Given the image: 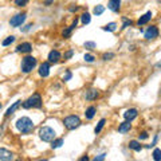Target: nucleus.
Wrapping results in <instances>:
<instances>
[{
	"label": "nucleus",
	"instance_id": "18",
	"mask_svg": "<svg viewBox=\"0 0 161 161\" xmlns=\"http://www.w3.org/2000/svg\"><path fill=\"white\" fill-rule=\"evenodd\" d=\"M96 112H97V109L94 108V106H90V108H87V109H86V113H85L86 118H87V120H91L94 116H96Z\"/></svg>",
	"mask_w": 161,
	"mask_h": 161
},
{
	"label": "nucleus",
	"instance_id": "17",
	"mask_svg": "<svg viewBox=\"0 0 161 161\" xmlns=\"http://www.w3.org/2000/svg\"><path fill=\"white\" fill-rule=\"evenodd\" d=\"M77 24H78V19H75L74 22H73V24L70 26V27L67 28V30H65L63 32H62V35L65 36V38H69V36H70V34H71V31L74 30V28L77 27Z\"/></svg>",
	"mask_w": 161,
	"mask_h": 161
},
{
	"label": "nucleus",
	"instance_id": "33",
	"mask_svg": "<svg viewBox=\"0 0 161 161\" xmlns=\"http://www.w3.org/2000/svg\"><path fill=\"white\" fill-rule=\"evenodd\" d=\"M128 26H132V20H128V19H124V26L122 27L125 28V27H128Z\"/></svg>",
	"mask_w": 161,
	"mask_h": 161
},
{
	"label": "nucleus",
	"instance_id": "15",
	"mask_svg": "<svg viewBox=\"0 0 161 161\" xmlns=\"http://www.w3.org/2000/svg\"><path fill=\"white\" fill-rule=\"evenodd\" d=\"M151 19H152V12H151V11H149V12H146L145 15H142V16L140 18V19H138L137 24H138V26H144V24H146V23H148V22L151 20Z\"/></svg>",
	"mask_w": 161,
	"mask_h": 161
},
{
	"label": "nucleus",
	"instance_id": "12",
	"mask_svg": "<svg viewBox=\"0 0 161 161\" xmlns=\"http://www.w3.org/2000/svg\"><path fill=\"white\" fill-rule=\"evenodd\" d=\"M124 117H125L126 121H132L137 117V109H129L124 113Z\"/></svg>",
	"mask_w": 161,
	"mask_h": 161
},
{
	"label": "nucleus",
	"instance_id": "7",
	"mask_svg": "<svg viewBox=\"0 0 161 161\" xmlns=\"http://www.w3.org/2000/svg\"><path fill=\"white\" fill-rule=\"evenodd\" d=\"M26 16H27L26 14H18V15H15L12 19L10 20V24L12 26V27H19V26H22L24 23Z\"/></svg>",
	"mask_w": 161,
	"mask_h": 161
},
{
	"label": "nucleus",
	"instance_id": "35",
	"mask_svg": "<svg viewBox=\"0 0 161 161\" xmlns=\"http://www.w3.org/2000/svg\"><path fill=\"white\" fill-rule=\"evenodd\" d=\"M148 137H149V136H148V133H146V132H142L141 136H140V140H146Z\"/></svg>",
	"mask_w": 161,
	"mask_h": 161
},
{
	"label": "nucleus",
	"instance_id": "3",
	"mask_svg": "<svg viewBox=\"0 0 161 161\" xmlns=\"http://www.w3.org/2000/svg\"><path fill=\"white\" fill-rule=\"evenodd\" d=\"M39 137L40 140H43L45 142H51L55 138V132H54V129H51L50 126H43L39 130Z\"/></svg>",
	"mask_w": 161,
	"mask_h": 161
},
{
	"label": "nucleus",
	"instance_id": "34",
	"mask_svg": "<svg viewBox=\"0 0 161 161\" xmlns=\"http://www.w3.org/2000/svg\"><path fill=\"white\" fill-rule=\"evenodd\" d=\"M70 78H71V73H70V71H67V73H66V75L63 77V80L66 82V80H69Z\"/></svg>",
	"mask_w": 161,
	"mask_h": 161
},
{
	"label": "nucleus",
	"instance_id": "16",
	"mask_svg": "<svg viewBox=\"0 0 161 161\" xmlns=\"http://www.w3.org/2000/svg\"><path fill=\"white\" fill-rule=\"evenodd\" d=\"M130 128H132L130 121H125V122H122V124L120 125L118 132H120V133H128V132L130 130Z\"/></svg>",
	"mask_w": 161,
	"mask_h": 161
},
{
	"label": "nucleus",
	"instance_id": "40",
	"mask_svg": "<svg viewBox=\"0 0 161 161\" xmlns=\"http://www.w3.org/2000/svg\"><path fill=\"white\" fill-rule=\"evenodd\" d=\"M0 108H2V105H0Z\"/></svg>",
	"mask_w": 161,
	"mask_h": 161
},
{
	"label": "nucleus",
	"instance_id": "23",
	"mask_svg": "<svg viewBox=\"0 0 161 161\" xmlns=\"http://www.w3.org/2000/svg\"><path fill=\"white\" fill-rule=\"evenodd\" d=\"M116 30H117V24L116 23H109V24H106L105 27H104V31L113 32V31H116Z\"/></svg>",
	"mask_w": 161,
	"mask_h": 161
},
{
	"label": "nucleus",
	"instance_id": "30",
	"mask_svg": "<svg viewBox=\"0 0 161 161\" xmlns=\"http://www.w3.org/2000/svg\"><path fill=\"white\" fill-rule=\"evenodd\" d=\"M94 59H96V58H94V55H91V54H86V55H85V61L89 62V63L94 62Z\"/></svg>",
	"mask_w": 161,
	"mask_h": 161
},
{
	"label": "nucleus",
	"instance_id": "1",
	"mask_svg": "<svg viewBox=\"0 0 161 161\" xmlns=\"http://www.w3.org/2000/svg\"><path fill=\"white\" fill-rule=\"evenodd\" d=\"M16 129L23 134H28L34 130V122L28 117H22L16 121Z\"/></svg>",
	"mask_w": 161,
	"mask_h": 161
},
{
	"label": "nucleus",
	"instance_id": "25",
	"mask_svg": "<svg viewBox=\"0 0 161 161\" xmlns=\"http://www.w3.org/2000/svg\"><path fill=\"white\" fill-rule=\"evenodd\" d=\"M80 20H82V23H83V24H89V23H90V20H91V18H90V14L85 12L82 16H80Z\"/></svg>",
	"mask_w": 161,
	"mask_h": 161
},
{
	"label": "nucleus",
	"instance_id": "38",
	"mask_svg": "<svg viewBox=\"0 0 161 161\" xmlns=\"http://www.w3.org/2000/svg\"><path fill=\"white\" fill-rule=\"evenodd\" d=\"M53 2H54V0H46V4L49 6V4H51V3H53Z\"/></svg>",
	"mask_w": 161,
	"mask_h": 161
},
{
	"label": "nucleus",
	"instance_id": "19",
	"mask_svg": "<svg viewBox=\"0 0 161 161\" xmlns=\"http://www.w3.org/2000/svg\"><path fill=\"white\" fill-rule=\"evenodd\" d=\"M20 104H22V101H16L15 104H14V105H12V106H11V108L8 109V110H7V113H6V117H8V116H11V114H12V113L15 112L16 109L20 106Z\"/></svg>",
	"mask_w": 161,
	"mask_h": 161
},
{
	"label": "nucleus",
	"instance_id": "13",
	"mask_svg": "<svg viewBox=\"0 0 161 161\" xmlns=\"http://www.w3.org/2000/svg\"><path fill=\"white\" fill-rule=\"evenodd\" d=\"M12 159H14V155L10 151H7V149H0V160L8 161V160H12Z\"/></svg>",
	"mask_w": 161,
	"mask_h": 161
},
{
	"label": "nucleus",
	"instance_id": "22",
	"mask_svg": "<svg viewBox=\"0 0 161 161\" xmlns=\"http://www.w3.org/2000/svg\"><path fill=\"white\" fill-rule=\"evenodd\" d=\"M153 160L155 161H160L161 160V149H159V148H156L155 151H153Z\"/></svg>",
	"mask_w": 161,
	"mask_h": 161
},
{
	"label": "nucleus",
	"instance_id": "2",
	"mask_svg": "<svg viewBox=\"0 0 161 161\" xmlns=\"http://www.w3.org/2000/svg\"><path fill=\"white\" fill-rule=\"evenodd\" d=\"M23 108L24 109H39L42 108V97L39 94H34L32 97H30L27 101L23 102Z\"/></svg>",
	"mask_w": 161,
	"mask_h": 161
},
{
	"label": "nucleus",
	"instance_id": "28",
	"mask_svg": "<svg viewBox=\"0 0 161 161\" xmlns=\"http://www.w3.org/2000/svg\"><path fill=\"white\" fill-rule=\"evenodd\" d=\"M28 3V0H15V4L18 7H24Z\"/></svg>",
	"mask_w": 161,
	"mask_h": 161
},
{
	"label": "nucleus",
	"instance_id": "14",
	"mask_svg": "<svg viewBox=\"0 0 161 161\" xmlns=\"http://www.w3.org/2000/svg\"><path fill=\"white\" fill-rule=\"evenodd\" d=\"M100 96V93H98V90L96 89H91L89 91H86V94H85V98L87 101H93V100H96V98Z\"/></svg>",
	"mask_w": 161,
	"mask_h": 161
},
{
	"label": "nucleus",
	"instance_id": "24",
	"mask_svg": "<svg viewBox=\"0 0 161 161\" xmlns=\"http://www.w3.org/2000/svg\"><path fill=\"white\" fill-rule=\"evenodd\" d=\"M105 122H106V120H105V118H102V120L100 121V122H98V125L96 126V129H94V132H96V134H97V133H100V132L102 130V128L105 126Z\"/></svg>",
	"mask_w": 161,
	"mask_h": 161
},
{
	"label": "nucleus",
	"instance_id": "29",
	"mask_svg": "<svg viewBox=\"0 0 161 161\" xmlns=\"http://www.w3.org/2000/svg\"><path fill=\"white\" fill-rule=\"evenodd\" d=\"M85 47H86V49H89V50H93V49H96V43H94V42H86Z\"/></svg>",
	"mask_w": 161,
	"mask_h": 161
},
{
	"label": "nucleus",
	"instance_id": "9",
	"mask_svg": "<svg viewBox=\"0 0 161 161\" xmlns=\"http://www.w3.org/2000/svg\"><path fill=\"white\" fill-rule=\"evenodd\" d=\"M49 74H50V65L47 63V62H45V63H42L39 67V75L43 77V78H46Z\"/></svg>",
	"mask_w": 161,
	"mask_h": 161
},
{
	"label": "nucleus",
	"instance_id": "8",
	"mask_svg": "<svg viewBox=\"0 0 161 161\" xmlns=\"http://www.w3.org/2000/svg\"><path fill=\"white\" fill-rule=\"evenodd\" d=\"M16 51H18V53L28 54V53H31V51H32V46H31V43H28V42L20 43V45L16 47Z\"/></svg>",
	"mask_w": 161,
	"mask_h": 161
},
{
	"label": "nucleus",
	"instance_id": "5",
	"mask_svg": "<svg viewBox=\"0 0 161 161\" xmlns=\"http://www.w3.org/2000/svg\"><path fill=\"white\" fill-rule=\"evenodd\" d=\"M36 66V59L34 57H26L22 61V71L23 73H30L35 69Z\"/></svg>",
	"mask_w": 161,
	"mask_h": 161
},
{
	"label": "nucleus",
	"instance_id": "11",
	"mask_svg": "<svg viewBox=\"0 0 161 161\" xmlns=\"http://www.w3.org/2000/svg\"><path fill=\"white\" fill-rule=\"evenodd\" d=\"M120 4H121V0H109L108 8L112 10L113 12H118V11H120Z\"/></svg>",
	"mask_w": 161,
	"mask_h": 161
},
{
	"label": "nucleus",
	"instance_id": "20",
	"mask_svg": "<svg viewBox=\"0 0 161 161\" xmlns=\"http://www.w3.org/2000/svg\"><path fill=\"white\" fill-rule=\"evenodd\" d=\"M129 148L130 149H133V151H136V152H140L141 151V149H142V146L140 145V142H138V141H130L129 142Z\"/></svg>",
	"mask_w": 161,
	"mask_h": 161
},
{
	"label": "nucleus",
	"instance_id": "10",
	"mask_svg": "<svg viewBox=\"0 0 161 161\" xmlns=\"http://www.w3.org/2000/svg\"><path fill=\"white\" fill-rule=\"evenodd\" d=\"M61 59V53L59 51H57V50H53V51H50V54H49V61L51 62V63H58Z\"/></svg>",
	"mask_w": 161,
	"mask_h": 161
},
{
	"label": "nucleus",
	"instance_id": "21",
	"mask_svg": "<svg viewBox=\"0 0 161 161\" xmlns=\"http://www.w3.org/2000/svg\"><path fill=\"white\" fill-rule=\"evenodd\" d=\"M63 145V138H54L53 141H51V148L53 149H57V148H61V146Z\"/></svg>",
	"mask_w": 161,
	"mask_h": 161
},
{
	"label": "nucleus",
	"instance_id": "31",
	"mask_svg": "<svg viewBox=\"0 0 161 161\" xmlns=\"http://www.w3.org/2000/svg\"><path fill=\"white\" fill-rule=\"evenodd\" d=\"M112 58H114V54H112V53L104 54V55H102V59L104 61H109V59H112Z\"/></svg>",
	"mask_w": 161,
	"mask_h": 161
},
{
	"label": "nucleus",
	"instance_id": "36",
	"mask_svg": "<svg viewBox=\"0 0 161 161\" xmlns=\"http://www.w3.org/2000/svg\"><path fill=\"white\" fill-rule=\"evenodd\" d=\"M105 156H106V155H100L98 157H96L94 160H96V161H102V160H105Z\"/></svg>",
	"mask_w": 161,
	"mask_h": 161
},
{
	"label": "nucleus",
	"instance_id": "32",
	"mask_svg": "<svg viewBox=\"0 0 161 161\" xmlns=\"http://www.w3.org/2000/svg\"><path fill=\"white\" fill-rule=\"evenodd\" d=\"M73 54H74V51H73V50H69L67 53L65 54V59H70V58L73 57Z\"/></svg>",
	"mask_w": 161,
	"mask_h": 161
},
{
	"label": "nucleus",
	"instance_id": "27",
	"mask_svg": "<svg viewBox=\"0 0 161 161\" xmlns=\"http://www.w3.org/2000/svg\"><path fill=\"white\" fill-rule=\"evenodd\" d=\"M104 11H105V7L104 6H96L94 7V14L98 16V15H102L104 14Z\"/></svg>",
	"mask_w": 161,
	"mask_h": 161
},
{
	"label": "nucleus",
	"instance_id": "4",
	"mask_svg": "<svg viewBox=\"0 0 161 161\" xmlns=\"http://www.w3.org/2000/svg\"><path fill=\"white\" fill-rule=\"evenodd\" d=\"M63 124H65L66 129L74 130V129H77V128L80 125V118L78 116H69V117H66V118L63 120Z\"/></svg>",
	"mask_w": 161,
	"mask_h": 161
},
{
	"label": "nucleus",
	"instance_id": "6",
	"mask_svg": "<svg viewBox=\"0 0 161 161\" xmlns=\"http://www.w3.org/2000/svg\"><path fill=\"white\" fill-rule=\"evenodd\" d=\"M157 36H159V30H157L156 26H151V27H148V30L144 31V38L146 40H153Z\"/></svg>",
	"mask_w": 161,
	"mask_h": 161
},
{
	"label": "nucleus",
	"instance_id": "26",
	"mask_svg": "<svg viewBox=\"0 0 161 161\" xmlns=\"http://www.w3.org/2000/svg\"><path fill=\"white\" fill-rule=\"evenodd\" d=\"M14 42H15V36H8L7 39L3 40V42H2V45L6 47V46H10L11 43H14Z\"/></svg>",
	"mask_w": 161,
	"mask_h": 161
},
{
	"label": "nucleus",
	"instance_id": "39",
	"mask_svg": "<svg viewBox=\"0 0 161 161\" xmlns=\"http://www.w3.org/2000/svg\"><path fill=\"white\" fill-rule=\"evenodd\" d=\"M89 159H87V157H82V159H80V161H87Z\"/></svg>",
	"mask_w": 161,
	"mask_h": 161
},
{
	"label": "nucleus",
	"instance_id": "37",
	"mask_svg": "<svg viewBox=\"0 0 161 161\" xmlns=\"http://www.w3.org/2000/svg\"><path fill=\"white\" fill-rule=\"evenodd\" d=\"M156 69H161V61L159 62V63H156Z\"/></svg>",
	"mask_w": 161,
	"mask_h": 161
}]
</instances>
